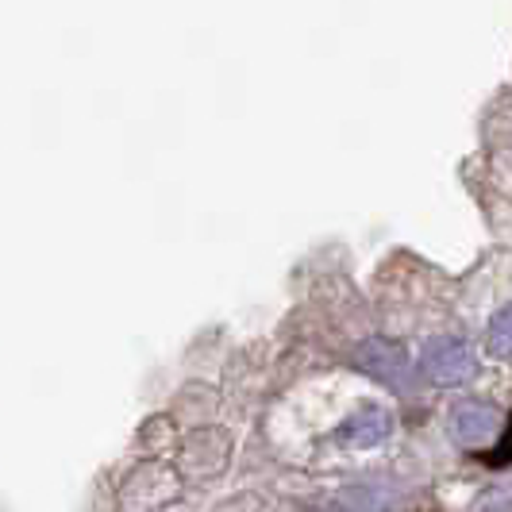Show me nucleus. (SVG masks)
Returning <instances> with one entry per match:
<instances>
[{
  "label": "nucleus",
  "instance_id": "1",
  "mask_svg": "<svg viewBox=\"0 0 512 512\" xmlns=\"http://www.w3.org/2000/svg\"><path fill=\"white\" fill-rule=\"evenodd\" d=\"M474 370H478L474 351H470L462 339H455V335L428 339V343H424V351H420V374H424V378H432V382H439V385L466 382Z\"/></svg>",
  "mask_w": 512,
  "mask_h": 512
},
{
  "label": "nucleus",
  "instance_id": "2",
  "mask_svg": "<svg viewBox=\"0 0 512 512\" xmlns=\"http://www.w3.org/2000/svg\"><path fill=\"white\" fill-rule=\"evenodd\" d=\"M174 493H178V474L151 462V466H139L128 482H124V489H120V509L124 512L158 509V505H166Z\"/></svg>",
  "mask_w": 512,
  "mask_h": 512
},
{
  "label": "nucleus",
  "instance_id": "3",
  "mask_svg": "<svg viewBox=\"0 0 512 512\" xmlns=\"http://www.w3.org/2000/svg\"><path fill=\"white\" fill-rule=\"evenodd\" d=\"M359 370L366 374H374V378H382L385 385H393V389H412V366L405 359V351L401 347H393L389 339H366L359 347Z\"/></svg>",
  "mask_w": 512,
  "mask_h": 512
},
{
  "label": "nucleus",
  "instance_id": "4",
  "mask_svg": "<svg viewBox=\"0 0 512 512\" xmlns=\"http://www.w3.org/2000/svg\"><path fill=\"white\" fill-rule=\"evenodd\" d=\"M224 459H228V436L216 432V428L193 432L181 447V466L189 474H216L224 466Z\"/></svg>",
  "mask_w": 512,
  "mask_h": 512
},
{
  "label": "nucleus",
  "instance_id": "5",
  "mask_svg": "<svg viewBox=\"0 0 512 512\" xmlns=\"http://www.w3.org/2000/svg\"><path fill=\"white\" fill-rule=\"evenodd\" d=\"M497 428V412L486 409V405H474V401H462L451 412V436L459 443H482V439L493 436Z\"/></svg>",
  "mask_w": 512,
  "mask_h": 512
},
{
  "label": "nucleus",
  "instance_id": "6",
  "mask_svg": "<svg viewBox=\"0 0 512 512\" xmlns=\"http://www.w3.org/2000/svg\"><path fill=\"white\" fill-rule=\"evenodd\" d=\"M389 428H393L389 412L366 409V412H359V416H351V420L335 432V439L347 443V447H374V443H382V439L389 436Z\"/></svg>",
  "mask_w": 512,
  "mask_h": 512
},
{
  "label": "nucleus",
  "instance_id": "7",
  "mask_svg": "<svg viewBox=\"0 0 512 512\" xmlns=\"http://www.w3.org/2000/svg\"><path fill=\"white\" fill-rule=\"evenodd\" d=\"M486 343H489V351H493V355H501V359H512V305L501 308V312L493 316Z\"/></svg>",
  "mask_w": 512,
  "mask_h": 512
},
{
  "label": "nucleus",
  "instance_id": "8",
  "mask_svg": "<svg viewBox=\"0 0 512 512\" xmlns=\"http://www.w3.org/2000/svg\"><path fill=\"white\" fill-rule=\"evenodd\" d=\"M486 459L493 462V466H505V462H512V416H509V428L501 432V443L489 451Z\"/></svg>",
  "mask_w": 512,
  "mask_h": 512
}]
</instances>
